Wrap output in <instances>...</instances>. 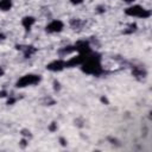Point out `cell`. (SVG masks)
Segmentation results:
<instances>
[{
  "mask_svg": "<svg viewBox=\"0 0 152 152\" xmlns=\"http://www.w3.org/2000/svg\"><path fill=\"white\" fill-rule=\"evenodd\" d=\"M18 50H21L24 53L25 58H30L31 56H33L37 52V48L33 45H17L15 46Z\"/></svg>",
  "mask_w": 152,
  "mask_h": 152,
  "instance_id": "ba28073f",
  "label": "cell"
},
{
  "mask_svg": "<svg viewBox=\"0 0 152 152\" xmlns=\"http://www.w3.org/2000/svg\"><path fill=\"white\" fill-rule=\"evenodd\" d=\"M42 77L39 75L36 74H26L24 76H21L17 82H15V87L17 88H25L28 86H36L40 82Z\"/></svg>",
  "mask_w": 152,
  "mask_h": 152,
  "instance_id": "3957f363",
  "label": "cell"
},
{
  "mask_svg": "<svg viewBox=\"0 0 152 152\" xmlns=\"http://www.w3.org/2000/svg\"><path fill=\"white\" fill-rule=\"evenodd\" d=\"M12 0H0V11L7 12L12 8Z\"/></svg>",
  "mask_w": 152,
  "mask_h": 152,
  "instance_id": "4fadbf2b",
  "label": "cell"
},
{
  "mask_svg": "<svg viewBox=\"0 0 152 152\" xmlns=\"http://www.w3.org/2000/svg\"><path fill=\"white\" fill-rule=\"evenodd\" d=\"M49 129H50L51 132L57 131V124H56V122H51V124H50V126H49Z\"/></svg>",
  "mask_w": 152,
  "mask_h": 152,
  "instance_id": "ac0fdd59",
  "label": "cell"
},
{
  "mask_svg": "<svg viewBox=\"0 0 152 152\" xmlns=\"http://www.w3.org/2000/svg\"><path fill=\"white\" fill-rule=\"evenodd\" d=\"M81 70L84 74L94 76H100L101 74H103L104 70L101 65V55L91 51L86 58V61L81 64Z\"/></svg>",
  "mask_w": 152,
  "mask_h": 152,
  "instance_id": "6da1fadb",
  "label": "cell"
},
{
  "mask_svg": "<svg viewBox=\"0 0 152 152\" xmlns=\"http://www.w3.org/2000/svg\"><path fill=\"white\" fill-rule=\"evenodd\" d=\"M104 11H106V6H103V5H100V6L96 7V12L97 13H103Z\"/></svg>",
  "mask_w": 152,
  "mask_h": 152,
  "instance_id": "e0dca14e",
  "label": "cell"
},
{
  "mask_svg": "<svg viewBox=\"0 0 152 152\" xmlns=\"http://www.w3.org/2000/svg\"><path fill=\"white\" fill-rule=\"evenodd\" d=\"M21 135H24L25 138H31V137H32L31 132L27 131V129H23V131H21Z\"/></svg>",
  "mask_w": 152,
  "mask_h": 152,
  "instance_id": "9a60e30c",
  "label": "cell"
},
{
  "mask_svg": "<svg viewBox=\"0 0 152 152\" xmlns=\"http://www.w3.org/2000/svg\"><path fill=\"white\" fill-rule=\"evenodd\" d=\"M4 74H5V70L0 66V77H1V76H4Z\"/></svg>",
  "mask_w": 152,
  "mask_h": 152,
  "instance_id": "484cf974",
  "label": "cell"
},
{
  "mask_svg": "<svg viewBox=\"0 0 152 152\" xmlns=\"http://www.w3.org/2000/svg\"><path fill=\"white\" fill-rule=\"evenodd\" d=\"M15 101H17V99H15V97H10V99L7 100V104H13Z\"/></svg>",
  "mask_w": 152,
  "mask_h": 152,
  "instance_id": "ffe728a7",
  "label": "cell"
},
{
  "mask_svg": "<svg viewBox=\"0 0 152 152\" xmlns=\"http://www.w3.org/2000/svg\"><path fill=\"white\" fill-rule=\"evenodd\" d=\"M84 0H70V2L72 4V5H80V4H82Z\"/></svg>",
  "mask_w": 152,
  "mask_h": 152,
  "instance_id": "44dd1931",
  "label": "cell"
},
{
  "mask_svg": "<svg viewBox=\"0 0 152 152\" xmlns=\"http://www.w3.org/2000/svg\"><path fill=\"white\" fill-rule=\"evenodd\" d=\"M4 37H5V36H4V33H1V32H0V40H2V39H4Z\"/></svg>",
  "mask_w": 152,
  "mask_h": 152,
  "instance_id": "4316f807",
  "label": "cell"
},
{
  "mask_svg": "<svg viewBox=\"0 0 152 152\" xmlns=\"http://www.w3.org/2000/svg\"><path fill=\"white\" fill-rule=\"evenodd\" d=\"M34 23H36V18L32 15H26L21 19V25L25 28V31H30L31 27L34 25Z\"/></svg>",
  "mask_w": 152,
  "mask_h": 152,
  "instance_id": "30bf717a",
  "label": "cell"
},
{
  "mask_svg": "<svg viewBox=\"0 0 152 152\" xmlns=\"http://www.w3.org/2000/svg\"><path fill=\"white\" fill-rule=\"evenodd\" d=\"M63 28H64V23H63L62 20L56 19V20L50 21V23L46 25L45 31H46L48 33H58V32H61Z\"/></svg>",
  "mask_w": 152,
  "mask_h": 152,
  "instance_id": "277c9868",
  "label": "cell"
},
{
  "mask_svg": "<svg viewBox=\"0 0 152 152\" xmlns=\"http://www.w3.org/2000/svg\"><path fill=\"white\" fill-rule=\"evenodd\" d=\"M26 145H27V138L21 139V141H20V146H21V147H25Z\"/></svg>",
  "mask_w": 152,
  "mask_h": 152,
  "instance_id": "d6986e66",
  "label": "cell"
},
{
  "mask_svg": "<svg viewBox=\"0 0 152 152\" xmlns=\"http://www.w3.org/2000/svg\"><path fill=\"white\" fill-rule=\"evenodd\" d=\"M137 28H138L137 24L131 23V24H128V26L126 27V30H124V33H125V34H131V33L135 32V31H137Z\"/></svg>",
  "mask_w": 152,
  "mask_h": 152,
  "instance_id": "5bb4252c",
  "label": "cell"
},
{
  "mask_svg": "<svg viewBox=\"0 0 152 152\" xmlns=\"http://www.w3.org/2000/svg\"><path fill=\"white\" fill-rule=\"evenodd\" d=\"M101 102H103V103H106V104H108V100L104 97V96H102L101 97Z\"/></svg>",
  "mask_w": 152,
  "mask_h": 152,
  "instance_id": "cb8c5ba5",
  "label": "cell"
},
{
  "mask_svg": "<svg viewBox=\"0 0 152 152\" xmlns=\"http://www.w3.org/2000/svg\"><path fill=\"white\" fill-rule=\"evenodd\" d=\"M53 89H55V91H58L61 89V84H59V82L57 80L53 81Z\"/></svg>",
  "mask_w": 152,
  "mask_h": 152,
  "instance_id": "2e32d148",
  "label": "cell"
},
{
  "mask_svg": "<svg viewBox=\"0 0 152 152\" xmlns=\"http://www.w3.org/2000/svg\"><path fill=\"white\" fill-rule=\"evenodd\" d=\"M125 14L128 17H137V18L146 19L151 17V11L140 5H131L125 10Z\"/></svg>",
  "mask_w": 152,
  "mask_h": 152,
  "instance_id": "7a4b0ae2",
  "label": "cell"
},
{
  "mask_svg": "<svg viewBox=\"0 0 152 152\" xmlns=\"http://www.w3.org/2000/svg\"><path fill=\"white\" fill-rule=\"evenodd\" d=\"M59 141H61V144H62L63 146H65V145H66V140H65L64 138H59Z\"/></svg>",
  "mask_w": 152,
  "mask_h": 152,
  "instance_id": "603a6c76",
  "label": "cell"
},
{
  "mask_svg": "<svg viewBox=\"0 0 152 152\" xmlns=\"http://www.w3.org/2000/svg\"><path fill=\"white\" fill-rule=\"evenodd\" d=\"M74 46H75V51H77L78 53H82V55H87L93 51L90 43L88 40H77L74 44Z\"/></svg>",
  "mask_w": 152,
  "mask_h": 152,
  "instance_id": "5b68a950",
  "label": "cell"
},
{
  "mask_svg": "<svg viewBox=\"0 0 152 152\" xmlns=\"http://www.w3.org/2000/svg\"><path fill=\"white\" fill-rule=\"evenodd\" d=\"M132 75L138 78V80H144L146 76H147V71L145 70V68L142 66H138V65H134L132 66Z\"/></svg>",
  "mask_w": 152,
  "mask_h": 152,
  "instance_id": "9c48e42d",
  "label": "cell"
},
{
  "mask_svg": "<svg viewBox=\"0 0 152 152\" xmlns=\"http://www.w3.org/2000/svg\"><path fill=\"white\" fill-rule=\"evenodd\" d=\"M65 68V61L64 59H55L52 62H50L48 65H46V69L52 71V72H58V71H62L63 69Z\"/></svg>",
  "mask_w": 152,
  "mask_h": 152,
  "instance_id": "52a82bcc",
  "label": "cell"
},
{
  "mask_svg": "<svg viewBox=\"0 0 152 152\" xmlns=\"http://www.w3.org/2000/svg\"><path fill=\"white\" fill-rule=\"evenodd\" d=\"M72 52H75V46L74 45H68V46L61 48L58 50V55L59 56H66V55H70Z\"/></svg>",
  "mask_w": 152,
  "mask_h": 152,
  "instance_id": "8fae6325",
  "label": "cell"
},
{
  "mask_svg": "<svg viewBox=\"0 0 152 152\" xmlns=\"http://www.w3.org/2000/svg\"><path fill=\"white\" fill-rule=\"evenodd\" d=\"M8 94H7V91L6 90H0V97H6Z\"/></svg>",
  "mask_w": 152,
  "mask_h": 152,
  "instance_id": "7402d4cb",
  "label": "cell"
},
{
  "mask_svg": "<svg viewBox=\"0 0 152 152\" xmlns=\"http://www.w3.org/2000/svg\"><path fill=\"white\" fill-rule=\"evenodd\" d=\"M124 2H126V4H133L135 0H122Z\"/></svg>",
  "mask_w": 152,
  "mask_h": 152,
  "instance_id": "d4e9b609",
  "label": "cell"
},
{
  "mask_svg": "<svg viewBox=\"0 0 152 152\" xmlns=\"http://www.w3.org/2000/svg\"><path fill=\"white\" fill-rule=\"evenodd\" d=\"M84 24H86V23H84L82 19H80V18H74V19L70 20V26H71L74 30L82 28V26H83Z\"/></svg>",
  "mask_w": 152,
  "mask_h": 152,
  "instance_id": "7c38bea8",
  "label": "cell"
},
{
  "mask_svg": "<svg viewBox=\"0 0 152 152\" xmlns=\"http://www.w3.org/2000/svg\"><path fill=\"white\" fill-rule=\"evenodd\" d=\"M88 55H89V53H87V55L78 53V55H77V56H75V57L69 58L68 61H65V68H74V66L81 65V64L86 61V58L88 57Z\"/></svg>",
  "mask_w": 152,
  "mask_h": 152,
  "instance_id": "8992f818",
  "label": "cell"
}]
</instances>
